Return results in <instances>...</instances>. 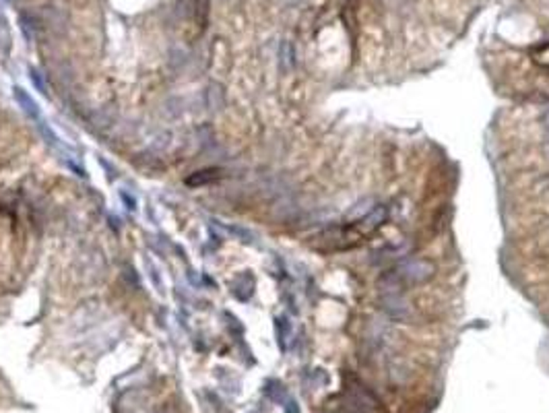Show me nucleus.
I'll return each instance as SVG.
<instances>
[{"label":"nucleus","mask_w":549,"mask_h":413,"mask_svg":"<svg viewBox=\"0 0 549 413\" xmlns=\"http://www.w3.org/2000/svg\"><path fill=\"white\" fill-rule=\"evenodd\" d=\"M543 122H545V126H548V128H549V110H548V112H545V116H543Z\"/></svg>","instance_id":"39448f33"},{"label":"nucleus","mask_w":549,"mask_h":413,"mask_svg":"<svg viewBox=\"0 0 549 413\" xmlns=\"http://www.w3.org/2000/svg\"><path fill=\"white\" fill-rule=\"evenodd\" d=\"M399 279L403 283H426L430 281L436 273V267L430 263V260H423V258H409L405 263H401L394 271Z\"/></svg>","instance_id":"f257e3e1"},{"label":"nucleus","mask_w":549,"mask_h":413,"mask_svg":"<svg viewBox=\"0 0 549 413\" xmlns=\"http://www.w3.org/2000/svg\"><path fill=\"white\" fill-rule=\"evenodd\" d=\"M380 304L382 310L389 314L390 319L405 321L411 314V306L403 294V287H392V290H380Z\"/></svg>","instance_id":"f03ea898"},{"label":"nucleus","mask_w":549,"mask_h":413,"mask_svg":"<svg viewBox=\"0 0 549 413\" xmlns=\"http://www.w3.org/2000/svg\"><path fill=\"white\" fill-rule=\"evenodd\" d=\"M387 215H389V209L384 205L372 206L366 217L360 219V228H362L364 233H372V231L378 230V228L387 221Z\"/></svg>","instance_id":"7ed1b4c3"},{"label":"nucleus","mask_w":549,"mask_h":413,"mask_svg":"<svg viewBox=\"0 0 549 413\" xmlns=\"http://www.w3.org/2000/svg\"><path fill=\"white\" fill-rule=\"evenodd\" d=\"M13 97H15V101L19 104V108H21L29 118H33V120L40 118V106H38V101H35L29 93L25 92V89L15 87V89H13Z\"/></svg>","instance_id":"20e7f679"}]
</instances>
